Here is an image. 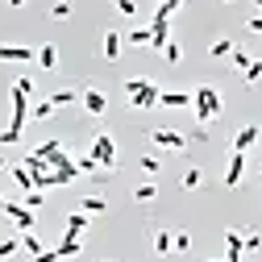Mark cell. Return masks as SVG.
I'll list each match as a JSON object with an SVG mask.
<instances>
[{"label": "cell", "mask_w": 262, "mask_h": 262, "mask_svg": "<svg viewBox=\"0 0 262 262\" xmlns=\"http://www.w3.org/2000/svg\"><path fill=\"white\" fill-rule=\"evenodd\" d=\"M150 142H154V146H162V150H183V146H187V138L179 134V129H154Z\"/></svg>", "instance_id": "7"}, {"label": "cell", "mask_w": 262, "mask_h": 262, "mask_svg": "<svg viewBox=\"0 0 262 262\" xmlns=\"http://www.w3.org/2000/svg\"><path fill=\"white\" fill-rule=\"evenodd\" d=\"M13 88H17V92H25V96H29V92H34V79H29V75H17V83H13Z\"/></svg>", "instance_id": "38"}, {"label": "cell", "mask_w": 262, "mask_h": 262, "mask_svg": "<svg viewBox=\"0 0 262 262\" xmlns=\"http://www.w3.org/2000/svg\"><path fill=\"white\" fill-rule=\"evenodd\" d=\"M258 134H262L258 125H242L237 134H233V150H237V154H246V150H250V146L258 142Z\"/></svg>", "instance_id": "10"}, {"label": "cell", "mask_w": 262, "mask_h": 262, "mask_svg": "<svg viewBox=\"0 0 262 262\" xmlns=\"http://www.w3.org/2000/svg\"><path fill=\"white\" fill-rule=\"evenodd\" d=\"M5 204H9V200H5V195H0V212H5Z\"/></svg>", "instance_id": "45"}, {"label": "cell", "mask_w": 262, "mask_h": 262, "mask_svg": "<svg viewBox=\"0 0 262 262\" xmlns=\"http://www.w3.org/2000/svg\"><path fill=\"white\" fill-rule=\"evenodd\" d=\"M167 42H171V21L154 13V17H150V46H154V50H167Z\"/></svg>", "instance_id": "5"}, {"label": "cell", "mask_w": 262, "mask_h": 262, "mask_svg": "<svg viewBox=\"0 0 262 262\" xmlns=\"http://www.w3.org/2000/svg\"><path fill=\"white\" fill-rule=\"evenodd\" d=\"M200 183H204V171H200V167H187V171H183V187H187V191H195Z\"/></svg>", "instance_id": "23"}, {"label": "cell", "mask_w": 262, "mask_h": 262, "mask_svg": "<svg viewBox=\"0 0 262 262\" xmlns=\"http://www.w3.org/2000/svg\"><path fill=\"white\" fill-rule=\"evenodd\" d=\"M154 250H158V254H171V250H175V233L158 229V233H154Z\"/></svg>", "instance_id": "20"}, {"label": "cell", "mask_w": 262, "mask_h": 262, "mask_svg": "<svg viewBox=\"0 0 262 262\" xmlns=\"http://www.w3.org/2000/svg\"><path fill=\"white\" fill-rule=\"evenodd\" d=\"M17 246H21V237H9V242H0V262H5V258H13V254H17Z\"/></svg>", "instance_id": "32"}, {"label": "cell", "mask_w": 262, "mask_h": 262, "mask_svg": "<svg viewBox=\"0 0 262 262\" xmlns=\"http://www.w3.org/2000/svg\"><path fill=\"white\" fill-rule=\"evenodd\" d=\"M9 5H13V9H21V5H25V0H9Z\"/></svg>", "instance_id": "42"}, {"label": "cell", "mask_w": 262, "mask_h": 262, "mask_svg": "<svg viewBox=\"0 0 262 262\" xmlns=\"http://www.w3.org/2000/svg\"><path fill=\"white\" fill-rule=\"evenodd\" d=\"M34 262H58V250H42V254H34Z\"/></svg>", "instance_id": "40"}, {"label": "cell", "mask_w": 262, "mask_h": 262, "mask_svg": "<svg viewBox=\"0 0 262 262\" xmlns=\"http://www.w3.org/2000/svg\"><path fill=\"white\" fill-rule=\"evenodd\" d=\"M208 54H212V58H229V54H233V42H229V38H216Z\"/></svg>", "instance_id": "25"}, {"label": "cell", "mask_w": 262, "mask_h": 262, "mask_svg": "<svg viewBox=\"0 0 262 262\" xmlns=\"http://www.w3.org/2000/svg\"><path fill=\"white\" fill-rule=\"evenodd\" d=\"M191 104H195V121L208 125L212 117H221V92H216L212 83H204V88L191 92Z\"/></svg>", "instance_id": "2"}, {"label": "cell", "mask_w": 262, "mask_h": 262, "mask_svg": "<svg viewBox=\"0 0 262 262\" xmlns=\"http://www.w3.org/2000/svg\"><path fill=\"white\" fill-rule=\"evenodd\" d=\"M246 29H250V34H262V13H258V17H250V21H246Z\"/></svg>", "instance_id": "41"}, {"label": "cell", "mask_w": 262, "mask_h": 262, "mask_svg": "<svg viewBox=\"0 0 262 262\" xmlns=\"http://www.w3.org/2000/svg\"><path fill=\"white\" fill-rule=\"evenodd\" d=\"M175 250H179V254H187V250H191V237L183 233V229H179V233H175Z\"/></svg>", "instance_id": "37"}, {"label": "cell", "mask_w": 262, "mask_h": 262, "mask_svg": "<svg viewBox=\"0 0 262 262\" xmlns=\"http://www.w3.org/2000/svg\"><path fill=\"white\" fill-rule=\"evenodd\" d=\"M0 62H38V50H29V46H0Z\"/></svg>", "instance_id": "9"}, {"label": "cell", "mask_w": 262, "mask_h": 262, "mask_svg": "<svg viewBox=\"0 0 262 262\" xmlns=\"http://www.w3.org/2000/svg\"><path fill=\"white\" fill-rule=\"evenodd\" d=\"M125 42H129V46H150V25H142V29H129V34H125Z\"/></svg>", "instance_id": "21"}, {"label": "cell", "mask_w": 262, "mask_h": 262, "mask_svg": "<svg viewBox=\"0 0 262 262\" xmlns=\"http://www.w3.org/2000/svg\"><path fill=\"white\" fill-rule=\"evenodd\" d=\"M21 204H25V208H42V187L25 191V195H21Z\"/></svg>", "instance_id": "29"}, {"label": "cell", "mask_w": 262, "mask_h": 262, "mask_svg": "<svg viewBox=\"0 0 262 262\" xmlns=\"http://www.w3.org/2000/svg\"><path fill=\"white\" fill-rule=\"evenodd\" d=\"M67 233H79V237H83V233H88V212H83V208H79V212H71V216H67Z\"/></svg>", "instance_id": "18"}, {"label": "cell", "mask_w": 262, "mask_h": 262, "mask_svg": "<svg viewBox=\"0 0 262 262\" xmlns=\"http://www.w3.org/2000/svg\"><path fill=\"white\" fill-rule=\"evenodd\" d=\"M254 5H258V13H262V0H254Z\"/></svg>", "instance_id": "46"}, {"label": "cell", "mask_w": 262, "mask_h": 262, "mask_svg": "<svg viewBox=\"0 0 262 262\" xmlns=\"http://www.w3.org/2000/svg\"><path fill=\"white\" fill-rule=\"evenodd\" d=\"M229 62H233V67H237V71H246V67H250V62H254V58H250L246 50H233V54H229Z\"/></svg>", "instance_id": "31"}, {"label": "cell", "mask_w": 262, "mask_h": 262, "mask_svg": "<svg viewBox=\"0 0 262 262\" xmlns=\"http://www.w3.org/2000/svg\"><path fill=\"white\" fill-rule=\"evenodd\" d=\"M50 17H54V21H67V17H71V5H67V0H58V5H50Z\"/></svg>", "instance_id": "30"}, {"label": "cell", "mask_w": 262, "mask_h": 262, "mask_svg": "<svg viewBox=\"0 0 262 262\" xmlns=\"http://www.w3.org/2000/svg\"><path fill=\"white\" fill-rule=\"evenodd\" d=\"M242 175H246V154H237V150H233V158H229V167H225V187L233 191V187L242 183Z\"/></svg>", "instance_id": "8"}, {"label": "cell", "mask_w": 262, "mask_h": 262, "mask_svg": "<svg viewBox=\"0 0 262 262\" xmlns=\"http://www.w3.org/2000/svg\"><path fill=\"white\" fill-rule=\"evenodd\" d=\"M79 246H83V242H79V233H67L54 250H58V258H71V254H79Z\"/></svg>", "instance_id": "16"}, {"label": "cell", "mask_w": 262, "mask_h": 262, "mask_svg": "<svg viewBox=\"0 0 262 262\" xmlns=\"http://www.w3.org/2000/svg\"><path fill=\"white\" fill-rule=\"evenodd\" d=\"M79 208H83V212H104V208H108V200H104V195H83Z\"/></svg>", "instance_id": "22"}, {"label": "cell", "mask_w": 262, "mask_h": 262, "mask_svg": "<svg viewBox=\"0 0 262 262\" xmlns=\"http://www.w3.org/2000/svg\"><path fill=\"white\" fill-rule=\"evenodd\" d=\"M79 100H83V108H88L92 117H104V108H108V96H104L100 88H83Z\"/></svg>", "instance_id": "6"}, {"label": "cell", "mask_w": 262, "mask_h": 262, "mask_svg": "<svg viewBox=\"0 0 262 262\" xmlns=\"http://www.w3.org/2000/svg\"><path fill=\"white\" fill-rule=\"evenodd\" d=\"M162 54H167V62H171V67H175V62L183 58V46H179V42H167V50H162Z\"/></svg>", "instance_id": "33"}, {"label": "cell", "mask_w": 262, "mask_h": 262, "mask_svg": "<svg viewBox=\"0 0 262 262\" xmlns=\"http://www.w3.org/2000/svg\"><path fill=\"white\" fill-rule=\"evenodd\" d=\"M134 200H138V204H150V200H158V187H154V183H142V187L134 191Z\"/></svg>", "instance_id": "24"}, {"label": "cell", "mask_w": 262, "mask_h": 262, "mask_svg": "<svg viewBox=\"0 0 262 262\" xmlns=\"http://www.w3.org/2000/svg\"><path fill=\"white\" fill-rule=\"evenodd\" d=\"M38 67H42V71H54V67H58V50H54L50 42L38 50Z\"/></svg>", "instance_id": "15"}, {"label": "cell", "mask_w": 262, "mask_h": 262, "mask_svg": "<svg viewBox=\"0 0 262 262\" xmlns=\"http://www.w3.org/2000/svg\"><path fill=\"white\" fill-rule=\"evenodd\" d=\"M246 250H262V237L254 233V229H250V233H246Z\"/></svg>", "instance_id": "39"}, {"label": "cell", "mask_w": 262, "mask_h": 262, "mask_svg": "<svg viewBox=\"0 0 262 262\" xmlns=\"http://www.w3.org/2000/svg\"><path fill=\"white\" fill-rule=\"evenodd\" d=\"M34 154H38L42 162H50V167H54V162H58L62 154H67V150H62V142H58V138H50V142H42V146H38Z\"/></svg>", "instance_id": "12"}, {"label": "cell", "mask_w": 262, "mask_h": 262, "mask_svg": "<svg viewBox=\"0 0 262 262\" xmlns=\"http://www.w3.org/2000/svg\"><path fill=\"white\" fill-rule=\"evenodd\" d=\"M50 113H54V104H50V96H46V100H38L34 108H29V117H34V121H46Z\"/></svg>", "instance_id": "26"}, {"label": "cell", "mask_w": 262, "mask_h": 262, "mask_svg": "<svg viewBox=\"0 0 262 262\" xmlns=\"http://www.w3.org/2000/svg\"><path fill=\"white\" fill-rule=\"evenodd\" d=\"M225 246H229V254H225V258L242 262V250H246V237H242V229H225Z\"/></svg>", "instance_id": "11"}, {"label": "cell", "mask_w": 262, "mask_h": 262, "mask_svg": "<svg viewBox=\"0 0 262 262\" xmlns=\"http://www.w3.org/2000/svg\"><path fill=\"white\" fill-rule=\"evenodd\" d=\"M158 104H162V108H187V104H191V96H187V92H162V96H158Z\"/></svg>", "instance_id": "14"}, {"label": "cell", "mask_w": 262, "mask_h": 262, "mask_svg": "<svg viewBox=\"0 0 262 262\" xmlns=\"http://www.w3.org/2000/svg\"><path fill=\"white\" fill-rule=\"evenodd\" d=\"M75 100H79V92H75V88H58V92L50 96V104H54V108H67V104H75Z\"/></svg>", "instance_id": "17"}, {"label": "cell", "mask_w": 262, "mask_h": 262, "mask_svg": "<svg viewBox=\"0 0 262 262\" xmlns=\"http://www.w3.org/2000/svg\"><path fill=\"white\" fill-rule=\"evenodd\" d=\"M9 175L17 179L21 195H25V191H34V175H29V167H25V162H17V167H9Z\"/></svg>", "instance_id": "13"}, {"label": "cell", "mask_w": 262, "mask_h": 262, "mask_svg": "<svg viewBox=\"0 0 262 262\" xmlns=\"http://www.w3.org/2000/svg\"><path fill=\"white\" fill-rule=\"evenodd\" d=\"M117 54H121V34H113V29H108V34H104V58L117 62Z\"/></svg>", "instance_id": "19"}, {"label": "cell", "mask_w": 262, "mask_h": 262, "mask_svg": "<svg viewBox=\"0 0 262 262\" xmlns=\"http://www.w3.org/2000/svg\"><path fill=\"white\" fill-rule=\"evenodd\" d=\"M208 262H233V258H208Z\"/></svg>", "instance_id": "43"}, {"label": "cell", "mask_w": 262, "mask_h": 262, "mask_svg": "<svg viewBox=\"0 0 262 262\" xmlns=\"http://www.w3.org/2000/svg\"><path fill=\"white\" fill-rule=\"evenodd\" d=\"M0 171H9V162H5V158H0Z\"/></svg>", "instance_id": "44"}, {"label": "cell", "mask_w": 262, "mask_h": 262, "mask_svg": "<svg viewBox=\"0 0 262 262\" xmlns=\"http://www.w3.org/2000/svg\"><path fill=\"white\" fill-rule=\"evenodd\" d=\"M88 154L100 162L104 171H113V167H117V142H113V134H108V129H100V134L92 138V150H88Z\"/></svg>", "instance_id": "3"}, {"label": "cell", "mask_w": 262, "mask_h": 262, "mask_svg": "<svg viewBox=\"0 0 262 262\" xmlns=\"http://www.w3.org/2000/svg\"><path fill=\"white\" fill-rule=\"evenodd\" d=\"M5 216L21 229V233H34V208H25L21 200H9V204H5Z\"/></svg>", "instance_id": "4"}, {"label": "cell", "mask_w": 262, "mask_h": 262, "mask_svg": "<svg viewBox=\"0 0 262 262\" xmlns=\"http://www.w3.org/2000/svg\"><path fill=\"white\" fill-rule=\"evenodd\" d=\"M113 5H117V13H125V17L138 13V0H113Z\"/></svg>", "instance_id": "35"}, {"label": "cell", "mask_w": 262, "mask_h": 262, "mask_svg": "<svg viewBox=\"0 0 262 262\" xmlns=\"http://www.w3.org/2000/svg\"><path fill=\"white\" fill-rule=\"evenodd\" d=\"M138 167H142L146 175H158V171H162V162H158L154 154H142V162H138Z\"/></svg>", "instance_id": "27"}, {"label": "cell", "mask_w": 262, "mask_h": 262, "mask_svg": "<svg viewBox=\"0 0 262 262\" xmlns=\"http://www.w3.org/2000/svg\"><path fill=\"white\" fill-rule=\"evenodd\" d=\"M21 246H25L29 254H42V242H38L34 233H21Z\"/></svg>", "instance_id": "34"}, {"label": "cell", "mask_w": 262, "mask_h": 262, "mask_svg": "<svg viewBox=\"0 0 262 262\" xmlns=\"http://www.w3.org/2000/svg\"><path fill=\"white\" fill-rule=\"evenodd\" d=\"M242 79H246V83H258V79H262V62H258V58H254L250 67L242 71Z\"/></svg>", "instance_id": "28"}, {"label": "cell", "mask_w": 262, "mask_h": 262, "mask_svg": "<svg viewBox=\"0 0 262 262\" xmlns=\"http://www.w3.org/2000/svg\"><path fill=\"white\" fill-rule=\"evenodd\" d=\"M125 96H129V108H154L158 104V96H162V88L154 83V79H129L125 83Z\"/></svg>", "instance_id": "1"}, {"label": "cell", "mask_w": 262, "mask_h": 262, "mask_svg": "<svg viewBox=\"0 0 262 262\" xmlns=\"http://www.w3.org/2000/svg\"><path fill=\"white\" fill-rule=\"evenodd\" d=\"M225 5H233V0H225Z\"/></svg>", "instance_id": "47"}, {"label": "cell", "mask_w": 262, "mask_h": 262, "mask_svg": "<svg viewBox=\"0 0 262 262\" xmlns=\"http://www.w3.org/2000/svg\"><path fill=\"white\" fill-rule=\"evenodd\" d=\"M179 5H183V0H162V5H158V17H167V21H171V13H175Z\"/></svg>", "instance_id": "36"}]
</instances>
